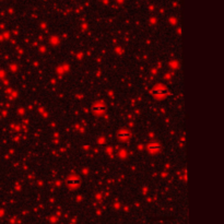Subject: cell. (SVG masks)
Returning a JSON list of instances; mask_svg holds the SVG:
<instances>
[{"label": "cell", "mask_w": 224, "mask_h": 224, "mask_svg": "<svg viewBox=\"0 0 224 224\" xmlns=\"http://www.w3.org/2000/svg\"><path fill=\"white\" fill-rule=\"evenodd\" d=\"M104 109H105V107L104 106H100V105H96V106H94L93 107V110H94V112H96V113H103L104 112Z\"/></svg>", "instance_id": "6da1fadb"}]
</instances>
